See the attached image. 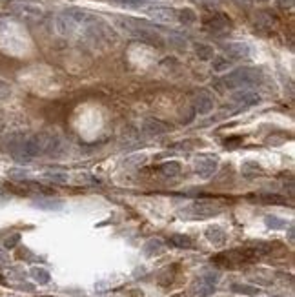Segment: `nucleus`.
Listing matches in <instances>:
<instances>
[{
    "label": "nucleus",
    "instance_id": "nucleus-4",
    "mask_svg": "<svg viewBox=\"0 0 295 297\" xmlns=\"http://www.w3.org/2000/svg\"><path fill=\"white\" fill-rule=\"evenodd\" d=\"M11 13H15L19 19L24 20H39L42 17V9L39 6H35L31 2H24V0H15L9 4Z\"/></svg>",
    "mask_w": 295,
    "mask_h": 297
},
{
    "label": "nucleus",
    "instance_id": "nucleus-12",
    "mask_svg": "<svg viewBox=\"0 0 295 297\" xmlns=\"http://www.w3.org/2000/svg\"><path fill=\"white\" fill-rule=\"evenodd\" d=\"M215 292V284L208 283L206 279L199 277L192 284V296L193 297H210Z\"/></svg>",
    "mask_w": 295,
    "mask_h": 297
},
{
    "label": "nucleus",
    "instance_id": "nucleus-6",
    "mask_svg": "<svg viewBox=\"0 0 295 297\" xmlns=\"http://www.w3.org/2000/svg\"><path fill=\"white\" fill-rule=\"evenodd\" d=\"M259 100H261L259 93L250 90H237L231 95V102L235 104L237 108H250V106L259 104Z\"/></svg>",
    "mask_w": 295,
    "mask_h": 297
},
{
    "label": "nucleus",
    "instance_id": "nucleus-26",
    "mask_svg": "<svg viewBox=\"0 0 295 297\" xmlns=\"http://www.w3.org/2000/svg\"><path fill=\"white\" fill-rule=\"evenodd\" d=\"M273 22H275V20H273V17H271V15L270 13H259L257 15V22H255V26H266V27H271L273 26Z\"/></svg>",
    "mask_w": 295,
    "mask_h": 297
},
{
    "label": "nucleus",
    "instance_id": "nucleus-19",
    "mask_svg": "<svg viewBox=\"0 0 295 297\" xmlns=\"http://www.w3.org/2000/svg\"><path fill=\"white\" fill-rule=\"evenodd\" d=\"M231 292H233V294H239V296H257V294H259V288H257V286H251V284L233 283L231 284Z\"/></svg>",
    "mask_w": 295,
    "mask_h": 297
},
{
    "label": "nucleus",
    "instance_id": "nucleus-22",
    "mask_svg": "<svg viewBox=\"0 0 295 297\" xmlns=\"http://www.w3.org/2000/svg\"><path fill=\"white\" fill-rule=\"evenodd\" d=\"M161 172H162V175H166V177H177V175L180 173V162H177V161L164 162L161 166Z\"/></svg>",
    "mask_w": 295,
    "mask_h": 297
},
{
    "label": "nucleus",
    "instance_id": "nucleus-23",
    "mask_svg": "<svg viewBox=\"0 0 295 297\" xmlns=\"http://www.w3.org/2000/svg\"><path fill=\"white\" fill-rule=\"evenodd\" d=\"M243 173L246 175V177H255V175L263 173V170H261V166H259L257 162L246 161L243 162Z\"/></svg>",
    "mask_w": 295,
    "mask_h": 297
},
{
    "label": "nucleus",
    "instance_id": "nucleus-30",
    "mask_svg": "<svg viewBox=\"0 0 295 297\" xmlns=\"http://www.w3.org/2000/svg\"><path fill=\"white\" fill-rule=\"evenodd\" d=\"M264 202H277V204H284L286 200L284 197H279V195H263Z\"/></svg>",
    "mask_w": 295,
    "mask_h": 297
},
{
    "label": "nucleus",
    "instance_id": "nucleus-5",
    "mask_svg": "<svg viewBox=\"0 0 295 297\" xmlns=\"http://www.w3.org/2000/svg\"><path fill=\"white\" fill-rule=\"evenodd\" d=\"M217 166H219L217 157L202 155L195 161V173L199 175L200 179H210V177L217 172Z\"/></svg>",
    "mask_w": 295,
    "mask_h": 297
},
{
    "label": "nucleus",
    "instance_id": "nucleus-27",
    "mask_svg": "<svg viewBox=\"0 0 295 297\" xmlns=\"http://www.w3.org/2000/svg\"><path fill=\"white\" fill-rule=\"evenodd\" d=\"M19 243H20V233H11L9 237H6V239H4V248L11 250V248H15Z\"/></svg>",
    "mask_w": 295,
    "mask_h": 297
},
{
    "label": "nucleus",
    "instance_id": "nucleus-31",
    "mask_svg": "<svg viewBox=\"0 0 295 297\" xmlns=\"http://www.w3.org/2000/svg\"><path fill=\"white\" fill-rule=\"evenodd\" d=\"M9 177H13V179H24V177H27V172L26 170H9Z\"/></svg>",
    "mask_w": 295,
    "mask_h": 297
},
{
    "label": "nucleus",
    "instance_id": "nucleus-28",
    "mask_svg": "<svg viewBox=\"0 0 295 297\" xmlns=\"http://www.w3.org/2000/svg\"><path fill=\"white\" fill-rule=\"evenodd\" d=\"M11 97V86L6 80H0V100H7Z\"/></svg>",
    "mask_w": 295,
    "mask_h": 297
},
{
    "label": "nucleus",
    "instance_id": "nucleus-29",
    "mask_svg": "<svg viewBox=\"0 0 295 297\" xmlns=\"http://www.w3.org/2000/svg\"><path fill=\"white\" fill-rule=\"evenodd\" d=\"M115 4H121V6H129V7H141L146 4V0H111Z\"/></svg>",
    "mask_w": 295,
    "mask_h": 297
},
{
    "label": "nucleus",
    "instance_id": "nucleus-36",
    "mask_svg": "<svg viewBox=\"0 0 295 297\" xmlns=\"http://www.w3.org/2000/svg\"><path fill=\"white\" fill-rule=\"evenodd\" d=\"M257 2H268V0H257Z\"/></svg>",
    "mask_w": 295,
    "mask_h": 297
},
{
    "label": "nucleus",
    "instance_id": "nucleus-2",
    "mask_svg": "<svg viewBox=\"0 0 295 297\" xmlns=\"http://www.w3.org/2000/svg\"><path fill=\"white\" fill-rule=\"evenodd\" d=\"M263 82V71L257 68H237L224 78V86L230 90H244Z\"/></svg>",
    "mask_w": 295,
    "mask_h": 297
},
{
    "label": "nucleus",
    "instance_id": "nucleus-15",
    "mask_svg": "<svg viewBox=\"0 0 295 297\" xmlns=\"http://www.w3.org/2000/svg\"><path fill=\"white\" fill-rule=\"evenodd\" d=\"M35 206L40 208V210L58 212V210L64 208V202H62V200H55V199H39V200H35Z\"/></svg>",
    "mask_w": 295,
    "mask_h": 297
},
{
    "label": "nucleus",
    "instance_id": "nucleus-3",
    "mask_svg": "<svg viewBox=\"0 0 295 297\" xmlns=\"http://www.w3.org/2000/svg\"><path fill=\"white\" fill-rule=\"evenodd\" d=\"M222 208H224V204H221L219 200L200 199V200L192 202L182 213L192 215L195 219H208V217H215V215H219V213L222 212Z\"/></svg>",
    "mask_w": 295,
    "mask_h": 297
},
{
    "label": "nucleus",
    "instance_id": "nucleus-18",
    "mask_svg": "<svg viewBox=\"0 0 295 297\" xmlns=\"http://www.w3.org/2000/svg\"><path fill=\"white\" fill-rule=\"evenodd\" d=\"M193 50H195V55H197L200 60H212V58L215 57V51H213V48L210 44H200V42H197V44L193 46Z\"/></svg>",
    "mask_w": 295,
    "mask_h": 297
},
{
    "label": "nucleus",
    "instance_id": "nucleus-16",
    "mask_svg": "<svg viewBox=\"0 0 295 297\" xmlns=\"http://www.w3.org/2000/svg\"><path fill=\"white\" fill-rule=\"evenodd\" d=\"M29 275L33 277L35 283H39V284H48L49 283V279H51L49 272L46 270V268H40V266H33L31 270H29Z\"/></svg>",
    "mask_w": 295,
    "mask_h": 297
},
{
    "label": "nucleus",
    "instance_id": "nucleus-11",
    "mask_svg": "<svg viewBox=\"0 0 295 297\" xmlns=\"http://www.w3.org/2000/svg\"><path fill=\"white\" fill-rule=\"evenodd\" d=\"M193 106H195L197 113L208 115V113L213 110V99L210 97L206 91H199V93L195 95V99H193Z\"/></svg>",
    "mask_w": 295,
    "mask_h": 297
},
{
    "label": "nucleus",
    "instance_id": "nucleus-14",
    "mask_svg": "<svg viewBox=\"0 0 295 297\" xmlns=\"http://www.w3.org/2000/svg\"><path fill=\"white\" fill-rule=\"evenodd\" d=\"M142 252L148 257H153V255H159V253L164 252V243L161 239H149L146 245L142 246Z\"/></svg>",
    "mask_w": 295,
    "mask_h": 297
},
{
    "label": "nucleus",
    "instance_id": "nucleus-24",
    "mask_svg": "<svg viewBox=\"0 0 295 297\" xmlns=\"http://www.w3.org/2000/svg\"><path fill=\"white\" fill-rule=\"evenodd\" d=\"M44 179L49 182H55V184H66L68 182V173H62V172H46Z\"/></svg>",
    "mask_w": 295,
    "mask_h": 297
},
{
    "label": "nucleus",
    "instance_id": "nucleus-9",
    "mask_svg": "<svg viewBox=\"0 0 295 297\" xmlns=\"http://www.w3.org/2000/svg\"><path fill=\"white\" fill-rule=\"evenodd\" d=\"M142 131L146 133V135H164L170 131V126L166 123H162L159 119H153V117H149V119H144V123H142Z\"/></svg>",
    "mask_w": 295,
    "mask_h": 297
},
{
    "label": "nucleus",
    "instance_id": "nucleus-34",
    "mask_svg": "<svg viewBox=\"0 0 295 297\" xmlns=\"http://www.w3.org/2000/svg\"><path fill=\"white\" fill-rule=\"evenodd\" d=\"M9 265V257H7L4 252H0V266H6Z\"/></svg>",
    "mask_w": 295,
    "mask_h": 297
},
{
    "label": "nucleus",
    "instance_id": "nucleus-33",
    "mask_svg": "<svg viewBox=\"0 0 295 297\" xmlns=\"http://www.w3.org/2000/svg\"><path fill=\"white\" fill-rule=\"evenodd\" d=\"M277 4H279L281 9H292L294 7V0H279Z\"/></svg>",
    "mask_w": 295,
    "mask_h": 297
},
{
    "label": "nucleus",
    "instance_id": "nucleus-21",
    "mask_svg": "<svg viewBox=\"0 0 295 297\" xmlns=\"http://www.w3.org/2000/svg\"><path fill=\"white\" fill-rule=\"evenodd\" d=\"M212 60H213V62H212L213 71H217V73H222V71H226L231 66V58H228L226 55H219V57H213Z\"/></svg>",
    "mask_w": 295,
    "mask_h": 297
},
{
    "label": "nucleus",
    "instance_id": "nucleus-17",
    "mask_svg": "<svg viewBox=\"0 0 295 297\" xmlns=\"http://www.w3.org/2000/svg\"><path fill=\"white\" fill-rule=\"evenodd\" d=\"M177 20H179L180 24H184V26H192V24H195V20H197V15H195V11L190 9V7H182V9L177 11Z\"/></svg>",
    "mask_w": 295,
    "mask_h": 297
},
{
    "label": "nucleus",
    "instance_id": "nucleus-8",
    "mask_svg": "<svg viewBox=\"0 0 295 297\" xmlns=\"http://www.w3.org/2000/svg\"><path fill=\"white\" fill-rule=\"evenodd\" d=\"M226 57L233 58V60H243V58L250 57V48L244 42H228V44L222 46Z\"/></svg>",
    "mask_w": 295,
    "mask_h": 297
},
{
    "label": "nucleus",
    "instance_id": "nucleus-35",
    "mask_svg": "<svg viewBox=\"0 0 295 297\" xmlns=\"http://www.w3.org/2000/svg\"><path fill=\"white\" fill-rule=\"evenodd\" d=\"M251 2H253V0H235V4L241 7H250Z\"/></svg>",
    "mask_w": 295,
    "mask_h": 297
},
{
    "label": "nucleus",
    "instance_id": "nucleus-10",
    "mask_svg": "<svg viewBox=\"0 0 295 297\" xmlns=\"http://www.w3.org/2000/svg\"><path fill=\"white\" fill-rule=\"evenodd\" d=\"M230 24H231L230 19L224 13H215L212 19L206 20V27L213 33H222L226 29H230Z\"/></svg>",
    "mask_w": 295,
    "mask_h": 297
},
{
    "label": "nucleus",
    "instance_id": "nucleus-25",
    "mask_svg": "<svg viewBox=\"0 0 295 297\" xmlns=\"http://www.w3.org/2000/svg\"><path fill=\"white\" fill-rule=\"evenodd\" d=\"M264 223H266V226L271 228V230H282V228H286V221L279 219L275 215H268V217H264Z\"/></svg>",
    "mask_w": 295,
    "mask_h": 297
},
{
    "label": "nucleus",
    "instance_id": "nucleus-1",
    "mask_svg": "<svg viewBox=\"0 0 295 297\" xmlns=\"http://www.w3.org/2000/svg\"><path fill=\"white\" fill-rule=\"evenodd\" d=\"M95 17L90 15L84 9H78V7H68L62 13L57 17V31L60 35H73L80 26H90L91 22H95Z\"/></svg>",
    "mask_w": 295,
    "mask_h": 297
},
{
    "label": "nucleus",
    "instance_id": "nucleus-20",
    "mask_svg": "<svg viewBox=\"0 0 295 297\" xmlns=\"http://www.w3.org/2000/svg\"><path fill=\"white\" fill-rule=\"evenodd\" d=\"M170 243L173 246H177V248H193V241L188 237V235H184V233H175V235H172L170 237Z\"/></svg>",
    "mask_w": 295,
    "mask_h": 297
},
{
    "label": "nucleus",
    "instance_id": "nucleus-7",
    "mask_svg": "<svg viewBox=\"0 0 295 297\" xmlns=\"http://www.w3.org/2000/svg\"><path fill=\"white\" fill-rule=\"evenodd\" d=\"M148 15L155 22H161V24H172L177 20V9H173V7H149Z\"/></svg>",
    "mask_w": 295,
    "mask_h": 297
},
{
    "label": "nucleus",
    "instance_id": "nucleus-13",
    "mask_svg": "<svg viewBox=\"0 0 295 297\" xmlns=\"http://www.w3.org/2000/svg\"><path fill=\"white\" fill-rule=\"evenodd\" d=\"M206 239L215 246H222L226 243V233L221 226H208L206 228Z\"/></svg>",
    "mask_w": 295,
    "mask_h": 297
},
{
    "label": "nucleus",
    "instance_id": "nucleus-32",
    "mask_svg": "<svg viewBox=\"0 0 295 297\" xmlns=\"http://www.w3.org/2000/svg\"><path fill=\"white\" fill-rule=\"evenodd\" d=\"M241 141H243L241 137H231V139H226L224 146H226V148H228V146H230V148H235V146H239V144H241Z\"/></svg>",
    "mask_w": 295,
    "mask_h": 297
}]
</instances>
